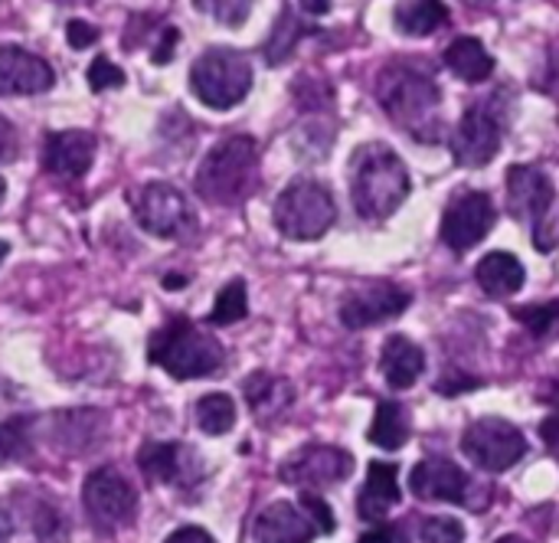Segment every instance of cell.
Wrapping results in <instances>:
<instances>
[{
  "label": "cell",
  "instance_id": "6da1fadb",
  "mask_svg": "<svg viewBox=\"0 0 559 543\" xmlns=\"http://www.w3.org/2000/svg\"><path fill=\"white\" fill-rule=\"evenodd\" d=\"M409 197V170L403 164V157L383 144V141H370L360 144L350 157V200L354 210L370 220H390Z\"/></svg>",
  "mask_w": 559,
  "mask_h": 543
},
{
  "label": "cell",
  "instance_id": "7a4b0ae2",
  "mask_svg": "<svg viewBox=\"0 0 559 543\" xmlns=\"http://www.w3.org/2000/svg\"><path fill=\"white\" fill-rule=\"evenodd\" d=\"M259 187V144L249 134H229L210 147L197 170V193L206 203L236 206Z\"/></svg>",
  "mask_w": 559,
  "mask_h": 543
},
{
  "label": "cell",
  "instance_id": "3957f363",
  "mask_svg": "<svg viewBox=\"0 0 559 543\" xmlns=\"http://www.w3.org/2000/svg\"><path fill=\"white\" fill-rule=\"evenodd\" d=\"M377 95L386 108V115L406 128L416 141H436L439 134V102L442 92L432 75L413 69V66H390L383 69L377 82Z\"/></svg>",
  "mask_w": 559,
  "mask_h": 543
},
{
  "label": "cell",
  "instance_id": "277c9868",
  "mask_svg": "<svg viewBox=\"0 0 559 543\" xmlns=\"http://www.w3.org/2000/svg\"><path fill=\"white\" fill-rule=\"evenodd\" d=\"M147 361L167 370L174 380H200L213 377L223 367V347L213 334H206L190 318H170L147 344Z\"/></svg>",
  "mask_w": 559,
  "mask_h": 543
},
{
  "label": "cell",
  "instance_id": "5b68a950",
  "mask_svg": "<svg viewBox=\"0 0 559 543\" xmlns=\"http://www.w3.org/2000/svg\"><path fill=\"white\" fill-rule=\"evenodd\" d=\"M190 88L203 105H210L216 111H226V108L239 105L249 95V88H252V62L239 49L210 46L190 66Z\"/></svg>",
  "mask_w": 559,
  "mask_h": 543
},
{
  "label": "cell",
  "instance_id": "8992f818",
  "mask_svg": "<svg viewBox=\"0 0 559 543\" xmlns=\"http://www.w3.org/2000/svg\"><path fill=\"white\" fill-rule=\"evenodd\" d=\"M337 220L331 190L321 180L295 177L275 200V226L285 239L311 243L321 239Z\"/></svg>",
  "mask_w": 559,
  "mask_h": 543
},
{
  "label": "cell",
  "instance_id": "52a82bcc",
  "mask_svg": "<svg viewBox=\"0 0 559 543\" xmlns=\"http://www.w3.org/2000/svg\"><path fill=\"white\" fill-rule=\"evenodd\" d=\"M462 452L481 469V472H508L514 469L524 456H527V436L511 426L508 420L498 416H485L478 423H472L462 436Z\"/></svg>",
  "mask_w": 559,
  "mask_h": 543
},
{
  "label": "cell",
  "instance_id": "ba28073f",
  "mask_svg": "<svg viewBox=\"0 0 559 543\" xmlns=\"http://www.w3.org/2000/svg\"><path fill=\"white\" fill-rule=\"evenodd\" d=\"M128 203L134 210V220L151 233V236H164V239H177L187 233L190 226V206L187 197L164 180L154 184H141L134 193H128Z\"/></svg>",
  "mask_w": 559,
  "mask_h": 543
},
{
  "label": "cell",
  "instance_id": "9c48e42d",
  "mask_svg": "<svg viewBox=\"0 0 559 543\" xmlns=\"http://www.w3.org/2000/svg\"><path fill=\"white\" fill-rule=\"evenodd\" d=\"M82 505H85V515L92 518L95 528L111 531V528H118V524L134 518L138 492H134V485L115 465H105V469H95L85 479Z\"/></svg>",
  "mask_w": 559,
  "mask_h": 543
},
{
  "label": "cell",
  "instance_id": "30bf717a",
  "mask_svg": "<svg viewBox=\"0 0 559 543\" xmlns=\"http://www.w3.org/2000/svg\"><path fill=\"white\" fill-rule=\"evenodd\" d=\"M495 223H498L495 200L485 190H462L445 206V216H442V243L452 252L465 256L468 249H475L491 233Z\"/></svg>",
  "mask_w": 559,
  "mask_h": 543
},
{
  "label": "cell",
  "instance_id": "8fae6325",
  "mask_svg": "<svg viewBox=\"0 0 559 543\" xmlns=\"http://www.w3.org/2000/svg\"><path fill=\"white\" fill-rule=\"evenodd\" d=\"M354 472V456L337 446H305L292 459L282 462L278 475L285 485L305 488V492H321L347 482Z\"/></svg>",
  "mask_w": 559,
  "mask_h": 543
},
{
  "label": "cell",
  "instance_id": "7c38bea8",
  "mask_svg": "<svg viewBox=\"0 0 559 543\" xmlns=\"http://www.w3.org/2000/svg\"><path fill=\"white\" fill-rule=\"evenodd\" d=\"M554 180L537 164H514L508 170V210L518 223H527L534 229V243L544 236V220L554 206Z\"/></svg>",
  "mask_w": 559,
  "mask_h": 543
},
{
  "label": "cell",
  "instance_id": "4fadbf2b",
  "mask_svg": "<svg viewBox=\"0 0 559 543\" xmlns=\"http://www.w3.org/2000/svg\"><path fill=\"white\" fill-rule=\"evenodd\" d=\"M413 305V295L393 282H373V285H360L350 288L341 302V324L350 331H364V328H377L383 321L400 318L406 308Z\"/></svg>",
  "mask_w": 559,
  "mask_h": 543
},
{
  "label": "cell",
  "instance_id": "5bb4252c",
  "mask_svg": "<svg viewBox=\"0 0 559 543\" xmlns=\"http://www.w3.org/2000/svg\"><path fill=\"white\" fill-rule=\"evenodd\" d=\"M501 151V121L488 105L465 108L455 134H452V154L462 167H485Z\"/></svg>",
  "mask_w": 559,
  "mask_h": 543
},
{
  "label": "cell",
  "instance_id": "9a60e30c",
  "mask_svg": "<svg viewBox=\"0 0 559 543\" xmlns=\"http://www.w3.org/2000/svg\"><path fill=\"white\" fill-rule=\"evenodd\" d=\"M409 492L419 501H445L472 508V479L449 459H423L409 472Z\"/></svg>",
  "mask_w": 559,
  "mask_h": 543
},
{
  "label": "cell",
  "instance_id": "2e32d148",
  "mask_svg": "<svg viewBox=\"0 0 559 543\" xmlns=\"http://www.w3.org/2000/svg\"><path fill=\"white\" fill-rule=\"evenodd\" d=\"M52 82L56 72L43 56L13 43L0 46V95H39Z\"/></svg>",
  "mask_w": 559,
  "mask_h": 543
},
{
  "label": "cell",
  "instance_id": "e0dca14e",
  "mask_svg": "<svg viewBox=\"0 0 559 543\" xmlns=\"http://www.w3.org/2000/svg\"><path fill=\"white\" fill-rule=\"evenodd\" d=\"M95 134L88 131H52L43 144V167L62 180H79L95 161Z\"/></svg>",
  "mask_w": 559,
  "mask_h": 543
},
{
  "label": "cell",
  "instance_id": "ac0fdd59",
  "mask_svg": "<svg viewBox=\"0 0 559 543\" xmlns=\"http://www.w3.org/2000/svg\"><path fill=\"white\" fill-rule=\"evenodd\" d=\"M318 528L292 501H272L255 518V543H311Z\"/></svg>",
  "mask_w": 559,
  "mask_h": 543
},
{
  "label": "cell",
  "instance_id": "d6986e66",
  "mask_svg": "<svg viewBox=\"0 0 559 543\" xmlns=\"http://www.w3.org/2000/svg\"><path fill=\"white\" fill-rule=\"evenodd\" d=\"M190 465H200L190 446L180 442H147L138 452V469L144 472L147 482L160 485H183L190 475Z\"/></svg>",
  "mask_w": 559,
  "mask_h": 543
},
{
  "label": "cell",
  "instance_id": "ffe728a7",
  "mask_svg": "<svg viewBox=\"0 0 559 543\" xmlns=\"http://www.w3.org/2000/svg\"><path fill=\"white\" fill-rule=\"evenodd\" d=\"M400 505V469L390 462H370L367 482L357 498V511L370 524H383V518Z\"/></svg>",
  "mask_w": 559,
  "mask_h": 543
},
{
  "label": "cell",
  "instance_id": "44dd1931",
  "mask_svg": "<svg viewBox=\"0 0 559 543\" xmlns=\"http://www.w3.org/2000/svg\"><path fill=\"white\" fill-rule=\"evenodd\" d=\"M380 370L393 390H409L426 370V354L406 334H393L380 351Z\"/></svg>",
  "mask_w": 559,
  "mask_h": 543
},
{
  "label": "cell",
  "instance_id": "7402d4cb",
  "mask_svg": "<svg viewBox=\"0 0 559 543\" xmlns=\"http://www.w3.org/2000/svg\"><path fill=\"white\" fill-rule=\"evenodd\" d=\"M242 397H246L252 416L262 420V423H269V420L282 416V413L292 406L295 387H292L285 377H275V374H269V370H259V374H252V377L242 383Z\"/></svg>",
  "mask_w": 559,
  "mask_h": 543
},
{
  "label": "cell",
  "instance_id": "603a6c76",
  "mask_svg": "<svg viewBox=\"0 0 559 543\" xmlns=\"http://www.w3.org/2000/svg\"><path fill=\"white\" fill-rule=\"evenodd\" d=\"M475 279L485 288V295H491V298H511L514 292L524 288L527 272H524V265H521L518 256H511V252H488L478 262Z\"/></svg>",
  "mask_w": 559,
  "mask_h": 543
},
{
  "label": "cell",
  "instance_id": "cb8c5ba5",
  "mask_svg": "<svg viewBox=\"0 0 559 543\" xmlns=\"http://www.w3.org/2000/svg\"><path fill=\"white\" fill-rule=\"evenodd\" d=\"M442 59L452 75H459L462 82H472V85L491 79V72H495V56L475 36H459L455 43H449Z\"/></svg>",
  "mask_w": 559,
  "mask_h": 543
},
{
  "label": "cell",
  "instance_id": "d4e9b609",
  "mask_svg": "<svg viewBox=\"0 0 559 543\" xmlns=\"http://www.w3.org/2000/svg\"><path fill=\"white\" fill-rule=\"evenodd\" d=\"M56 433L66 452H92V446L105 433V420L95 410H79V413H62L56 416Z\"/></svg>",
  "mask_w": 559,
  "mask_h": 543
},
{
  "label": "cell",
  "instance_id": "484cf974",
  "mask_svg": "<svg viewBox=\"0 0 559 543\" xmlns=\"http://www.w3.org/2000/svg\"><path fill=\"white\" fill-rule=\"evenodd\" d=\"M367 439L386 452H396L406 446L409 439V413L400 400H383L377 406V416H373V426L367 433Z\"/></svg>",
  "mask_w": 559,
  "mask_h": 543
},
{
  "label": "cell",
  "instance_id": "4316f807",
  "mask_svg": "<svg viewBox=\"0 0 559 543\" xmlns=\"http://www.w3.org/2000/svg\"><path fill=\"white\" fill-rule=\"evenodd\" d=\"M305 33H308V26H305V20H301V10H298V7H285V10L278 13V20H275L269 39H265V59H269L272 66L285 62Z\"/></svg>",
  "mask_w": 559,
  "mask_h": 543
},
{
  "label": "cell",
  "instance_id": "83f0119b",
  "mask_svg": "<svg viewBox=\"0 0 559 543\" xmlns=\"http://www.w3.org/2000/svg\"><path fill=\"white\" fill-rule=\"evenodd\" d=\"M393 20L400 33L406 36H429L449 20V7L445 3H400L393 10Z\"/></svg>",
  "mask_w": 559,
  "mask_h": 543
},
{
  "label": "cell",
  "instance_id": "f1b7e54d",
  "mask_svg": "<svg viewBox=\"0 0 559 543\" xmlns=\"http://www.w3.org/2000/svg\"><path fill=\"white\" fill-rule=\"evenodd\" d=\"M193 416L206 436H226L236 426V403L229 393H206L197 400Z\"/></svg>",
  "mask_w": 559,
  "mask_h": 543
},
{
  "label": "cell",
  "instance_id": "f546056e",
  "mask_svg": "<svg viewBox=\"0 0 559 543\" xmlns=\"http://www.w3.org/2000/svg\"><path fill=\"white\" fill-rule=\"evenodd\" d=\"M249 315V292H246V282L242 279H233L219 295H216V305L210 311V324L223 328V324H233V321H242Z\"/></svg>",
  "mask_w": 559,
  "mask_h": 543
},
{
  "label": "cell",
  "instance_id": "4dcf8cb0",
  "mask_svg": "<svg viewBox=\"0 0 559 543\" xmlns=\"http://www.w3.org/2000/svg\"><path fill=\"white\" fill-rule=\"evenodd\" d=\"M514 318L534 334V338H547L559 328V298L547 305H527V308H514Z\"/></svg>",
  "mask_w": 559,
  "mask_h": 543
},
{
  "label": "cell",
  "instance_id": "1f68e13d",
  "mask_svg": "<svg viewBox=\"0 0 559 543\" xmlns=\"http://www.w3.org/2000/svg\"><path fill=\"white\" fill-rule=\"evenodd\" d=\"M26 452H29V426H26V420L0 423V462L23 459Z\"/></svg>",
  "mask_w": 559,
  "mask_h": 543
},
{
  "label": "cell",
  "instance_id": "d6a6232c",
  "mask_svg": "<svg viewBox=\"0 0 559 543\" xmlns=\"http://www.w3.org/2000/svg\"><path fill=\"white\" fill-rule=\"evenodd\" d=\"M419 543H462L465 528L455 518H423L419 521Z\"/></svg>",
  "mask_w": 559,
  "mask_h": 543
},
{
  "label": "cell",
  "instance_id": "836d02e7",
  "mask_svg": "<svg viewBox=\"0 0 559 543\" xmlns=\"http://www.w3.org/2000/svg\"><path fill=\"white\" fill-rule=\"evenodd\" d=\"M121 85H124V72H121L111 59H105V56L92 59V66H88V88H92V92L121 88Z\"/></svg>",
  "mask_w": 559,
  "mask_h": 543
},
{
  "label": "cell",
  "instance_id": "e575fe53",
  "mask_svg": "<svg viewBox=\"0 0 559 543\" xmlns=\"http://www.w3.org/2000/svg\"><path fill=\"white\" fill-rule=\"evenodd\" d=\"M298 508H301V511L311 518V524L318 528V534H334L337 521H334V511L328 508V501H324L321 495H314V492H305Z\"/></svg>",
  "mask_w": 559,
  "mask_h": 543
},
{
  "label": "cell",
  "instance_id": "d590c367",
  "mask_svg": "<svg viewBox=\"0 0 559 543\" xmlns=\"http://www.w3.org/2000/svg\"><path fill=\"white\" fill-rule=\"evenodd\" d=\"M66 39L72 49H85V46H95L98 43V29L85 20H69L66 26Z\"/></svg>",
  "mask_w": 559,
  "mask_h": 543
},
{
  "label": "cell",
  "instance_id": "8d00e7d4",
  "mask_svg": "<svg viewBox=\"0 0 559 543\" xmlns=\"http://www.w3.org/2000/svg\"><path fill=\"white\" fill-rule=\"evenodd\" d=\"M475 387H481V380L478 377H462V374H455V370H445V377L439 380V393L442 397H459V393H465V390H475Z\"/></svg>",
  "mask_w": 559,
  "mask_h": 543
},
{
  "label": "cell",
  "instance_id": "74e56055",
  "mask_svg": "<svg viewBox=\"0 0 559 543\" xmlns=\"http://www.w3.org/2000/svg\"><path fill=\"white\" fill-rule=\"evenodd\" d=\"M20 151V138H16V128L0 115V164H10Z\"/></svg>",
  "mask_w": 559,
  "mask_h": 543
},
{
  "label": "cell",
  "instance_id": "f35d334b",
  "mask_svg": "<svg viewBox=\"0 0 559 543\" xmlns=\"http://www.w3.org/2000/svg\"><path fill=\"white\" fill-rule=\"evenodd\" d=\"M216 20H223V23H229V26H236V23H242L246 16H249V3H213V7H206Z\"/></svg>",
  "mask_w": 559,
  "mask_h": 543
},
{
  "label": "cell",
  "instance_id": "ab89813d",
  "mask_svg": "<svg viewBox=\"0 0 559 543\" xmlns=\"http://www.w3.org/2000/svg\"><path fill=\"white\" fill-rule=\"evenodd\" d=\"M160 33H164V39L154 46V56H151L154 66H167V62L174 59V46H177V39H180V33H177L174 26H164Z\"/></svg>",
  "mask_w": 559,
  "mask_h": 543
},
{
  "label": "cell",
  "instance_id": "60d3db41",
  "mask_svg": "<svg viewBox=\"0 0 559 543\" xmlns=\"http://www.w3.org/2000/svg\"><path fill=\"white\" fill-rule=\"evenodd\" d=\"M544 92H550L554 98H559V39L554 43L550 56H547V72H544Z\"/></svg>",
  "mask_w": 559,
  "mask_h": 543
},
{
  "label": "cell",
  "instance_id": "b9f144b4",
  "mask_svg": "<svg viewBox=\"0 0 559 543\" xmlns=\"http://www.w3.org/2000/svg\"><path fill=\"white\" fill-rule=\"evenodd\" d=\"M164 543H216L203 528H180V531H174L170 538Z\"/></svg>",
  "mask_w": 559,
  "mask_h": 543
},
{
  "label": "cell",
  "instance_id": "7bdbcfd3",
  "mask_svg": "<svg viewBox=\"0 0 559 543\" xmlns=\"http://www.w3.org/2000/svg\"><path fill=\"white\" fill-rule=\"evenodd\" d=\"M357 543H396V528L393 524H377V528H370Z\"/></svg>",
  "mask_w": 559,
  "mask_h": 543
},
{
  "label": "cell",
  "instance_id": "ee69618b",
  "mask_svg": "<svg viewBox=\"0 0 559 543\" xmlns=\"http://www.w3.org/2000/svg\"><path fill=\"white\" fill-rule=\"evenodd\" d=\"M298 10H301V13H311V16H318V13H328V10H331V3H324V0H308V3H301Z\"/></svg>",
  "mask_w": 559,
  "mask_h": 543
},
{
  "label": "cell",
  "instance_id": "f6af8a7d",
  "mask_svg": "<svg viewBox=\"0 0 559 543\" xmlns=\"http://www.w3.org/2000/svg\"><path fill=\"white\" fill-rule=\"evenodd\" d=\"M10 534H13V521H10V515L0 508V543H10Z\"/></svg>",
  "mask_w": 559,
  "mask_h": 543
},
{
  "label": "cell",
  "instance_id": "bcb514c9",
  "mask_svg": "<svg viewBox=\"0 0 559 543\" xmlns=\"http://www.w3.org/2000/svg\"><path fill=\"white\" fill-rule=\"evenodd\" d=\"M540 403H547V406H554V410H559V383H550V387L544 390Z\"/></svg>",
  "mask_w": 559,
  "mask_h": 543
},
{
  "label": "cell",
  "instance_id": "7dc6e473",
  "mask_svg": "<svg viewBox=\"0 0 559 543\" xmlns=\"http://www.w3.org/2000/svg\"><path fill=\"white\" fill-rule=\"evenodd\" d=\"M177 285H187V275H167V288H177Z\"/></svg>",
  "mask_w": 559,
  "mask_h": 543
},
{
  "label": "cell",
  "instance_id": "c3c4849f",
  "mask_svg": "<svg viewBox=\"0 0 559 543\" xmlns=\"http://www.w3.org/2000/svg\"><path fill=\"white\" fill-rule=\"evenodd\" d=\"M498 543H527L524 538H518V534H508V538H501Z\"/></svg>",
  "mask_w": 559,
  "mask_h": 543
},
{
  "label": "cell",
  "instance_id": "681fc988",
  "mask_svg": "<svg viewBox=\"0 0 559 543\" xmlns=\"http://www.w3.org/2000/svg\"><path fill=\"white\" fill-rule=\"evenodd\" d=\"M7 252H10V246H7V243L0 239V262H3V256H7Z\"/></svg>",
  "mask_w": 559,
  "mask_h": 543
},
{
  "label": "cell",
  "instance_id": "f907efd6",
  "mask_svg": "<svg viewBox=\"0 0 559 543\" xmlns=\"http://www.w3.org/2000/svg\"><path fill=\"white\" fill-rule=\"evenodd\" d=\"M3 193H7V184H3V177H0V203H3Z\"/></svg>",
  "mask_w": 559,
  "mask_h": 543
}]
</instances>
